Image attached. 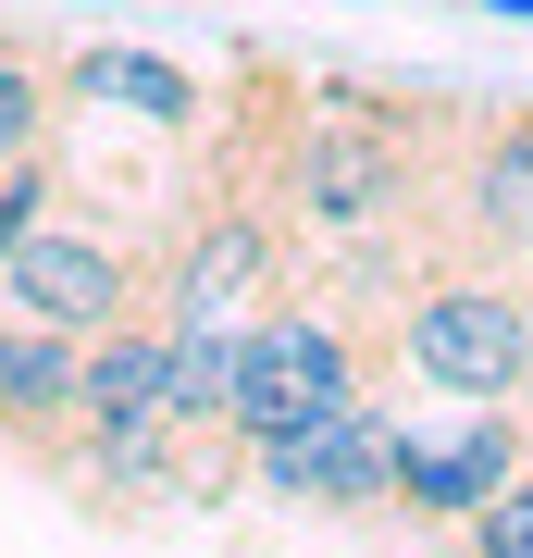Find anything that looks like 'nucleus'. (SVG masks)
<instances>
[{"label": "nucleus", "mask_w": 533, "mask_h": 558, "mask_svg": "<svg viewBox=\"0 0 533 558\" xmlns=\"http://www.w3.org/2000/svg\"><path fill=\"white\" fill-rule=\"evenodd\" d=\"M459 546H472V558H533V459H521L509 484H496L472 521H459Z\"/></svg>", "instance_id": "nucleus-13"}, {"label": "nucleus", "mask_w": 533, "mask_h": 558, "mask_svg": "<svg viewBox=\"0 0 533 558\" xmlns=\"http://www.w3.org/2000/svg\"><path fill=\"white\" fill-rule=\"evenodd\" d=\"M249 484L298 521H385L397 509V459H410V422L385 398H348L336 422H311V435H274V447H237Z\"/></svg>", "instance_id": "nucleus-4"}, {"label": "nucleus", "mask_w": 533, "mask_h": 558, "mask_svg": "<svg viewBox=\"0 0 533 558\" xmlns=\"http://www.w3.org/2000/svg\"><path fill=\"white\" fill-rule=\"evenodd\" d=\"M385 360L459 410H521L533 398V274H496V260L410 274L385 311Z\"/></svg>", "instance_id": "nucleus-1"}, {"label": "nucleus", "mask_w": 533, "mask_h": 558, "mask_svg": "<svg viewBox=\"0 0 533 558\" xmlns=\"http://www.w3.org/2000/svg\"><path fill=\"white\" fill-rule=\"evenodd\" d=\"M0 311L50 323V336H112L124 311H149V248H124V236H99V223L50 211L38 236L0 260Z\"/></svg>", "instance_id": "nucleus-5"}, {"label": "nucleus", "mask_w": 533, "mask_h": 558, "mask_svg": "<svg viewBox=\"0 0 533 558\" xmlns=\"http://www.w3.org/2000/svg\"><path fill=\"white\" fill-rule=\"evenodd\" d=\"M62 112H124V124H149V137H198L211 87H198L186 62H161V50L87 38V50H62Z\"/></svg>", "instance_id": "nucleus-9"}, {"label": "nucleus", "mask_w": 533, "mask_h": 558, "mask_svg": "<svg viewBox=\"0 0 533 558\" xmlns=\"http://www.w3.org/2000/svg\"><path fill=\"white\" fill-rule=\"evenodd\" d=\"M161 348H174L161 311H124L112 336H87V360H75V447L161 435Z\"/></svg>", "instance_id": "nucleus-10"}, {"label": "nucleus", "mask_w": 533, "mask_h": 558, "mask_svg": "<svg viewBox=\"0 0 533 558\" xmlns=\"http://www.w3.org/2000/svg\"><path fill=\"white\" fill-rule=\"evenodd\" d=\"M50 137H62V50L25 38V25H0V161H25Z\"/></svg>", "instance_id": "nucleus-12"}, {"label": "nucleus", "mask_w": 533, "mask_h": 558, "mask_svg": "<svg viewBox=\"0 0 533 558\" xmlns=\"http://www.w3.org/2000/svg\"><path fill=\"white\" fill-rule=\"evenodd\" d=\"M75 360H87V336H50V323L0 311V447L38 459L50 484L75 459Z\"/></svg>", "instance_id": "nucleus-8"}, {"label": "nucleus", "mask_w": 533, "mask_h": 558, "mask_svg": "<svg viewBox=\"0 0 533 558\" xmlns=\"http://www.w3.org/2000/svg\"><path fill=\"white\" fill-rule=\"evenodd\" d=\"M161 422L174 435H223L237 422V323H174V348H161Z\"/></svg>", "instance_id": "nucleus-11"}, {"label": "nucleus", "mask_w": 533, "mask_h": 558, "mask_svg": "<svg viewBox=\"0 0 533 558\" xmlns=\"http://www.w3.org/2000/svg\"><path fill=\"white\" fill-rule=\"evenodd\" d=\"M274 274H286L274 211H261L237 174H211V186H186L174 236H161V260H149V311L161 323H249L261 299H274Z\"/></svg>", "instance_id": "nucleus-3"}, {"label": "nucleus", "mask_w": 533, "mask_h": 558, "mask_svg": "<svg viewBox=\"0 0 533 558\" xmlns=\"http://www.w3.org/2000/svg\"><path fill=\"white\" fill-rule=\"evenodd\" d=\"M484 13H509V25H533V0H484Z\"/></svg>", "instance_id": "nucleus-14"}, {"label": "nucleus", "mask_w": 533, "mask_h": 558, "mask_svg": "<svg viewBox=\"0 0 533 558\" xmlns=\"http://www.w3.org/2000/svg\"><path fill=\"white\" fill-rule=\"evenodd\" d=\"M373 336L348 323V299H261L237 323V447H274V435H311L336 422L348 398H373Z\"/></svg>", "instance_id": "nucleus-2"}, {"label": "nucleus", "mask_w": 533, "mask_h": 558, "mask_svg": "<svg viewBox=\"0 0 533 558\" xmlns=\"http://www.w3.org/2000/svg\"><path fill=\"white\" fill-rule=\"evenodd\" d=\"M521 459H533V422H521V410H459V435H410V459H397V509L459 534Z\"/></svg>", "instance_id": "nucleus-7"}, {"label": "nucleus", "mask_w": 533, "mask_h": 558, "mask_svg": "<svg viewBox=\"0 0 533 558\" xmlns=\"http://www.w3.org/2000/svg\"><path fill=\"white\" fill-rule=\"evenodd\" d=\"M435 260H496V274H533V112L472 124V149L447 161L435 186Z\"/></svg>", "instance_id": "nucleus-6"}]
</instances>
